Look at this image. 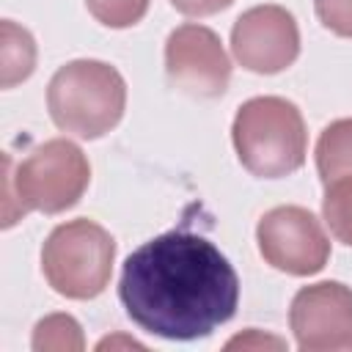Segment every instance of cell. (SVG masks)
Wrapping results in <instances>:
<instances>
[{"mask_svg": "<svg viewBox=\"0 0 352 352\" xmlns=\"http://www.w3.org/2000/svg\"><path fill=\"white\" fill-rule=\"evenodd\" d=\"M3 44H0V63H3V88H14L16 82L28 80L36 66V41L33 36L14 25L11 19H3Z\"/></svg>", "mask_w": 352, "mask_h": 352, "instance_id": "obj_11", "label": "cell"}, {"mask_svg": "<svg viewBox=\"0 0 352 352\" xmlns=\"http://www.w3.org/2000/svg\"><path fill=\"white\" fill-rule=\"evenodd\" d=\"M231 138L239 162L258 179L289 176L305 162V121L300 110L280 96L248 99L234 116Z\"/></svg>", "mask_w": 352, "mask_h": 352, "instance_id": "obj_4", "label": "cell"}, {"mask_svg": "<svg viewBox=\"0 0 352 352\" xmlns=\"http://www.w3.org/2000/svg\"><path fill=\"white\" fill-rule=\"evenodd\" d=\"M234 0H170V6L187 16H212L223 8H228Z\"/></svg>", "mask_w": 352, "mask_h": 352, "instance_id": "obj_16", "label": "cell"}, {"mask_svg": "<svg viewBox=\"0 0 352 352\" xmlns=\"http://www.w3.org/2000/svg\"><path fill=\"white\" fill-rule=\"evenodd\" d=\"M267 349V346H272V349H283L286 344L280 341V338H270V336H261L258 330H248L245 336H236V338H231L228 344H226V349Z\"/></svg>", "mask_w": 352, "mask_h": 352, "instance_id": "obj_17", "label": "cell"}, {"mask_svg": "<svg viewBox=\"0 0 352 352\" xmlns=\"http://www.w3.org/2000/svg\"><path fill=\"white\" fill-rule=\"evenodd\" d=\"M289 324L305 352L352 349V289L338 280L302 286L292 300Z\"/></svg>", "mask_w": 352, "mask_h": 352, "instance_id": "obj_7", "label": "cell"}, {"mask_svg": "<svg viewBox=\"0 0 352 352\" xmlns=\"http://www.w3.org/2000/svg\"><path fill=\"white\" fill-rule=\"evenodd\" d=\"M322 214L330 234L352 248V176H341L324 184Z\"/></svg>", "mask_w": 352, "mask_h": 352, "instance_id": "obj_12", "label": "cell"}, {"mask_svg": "<svg viewBox=\"0 0 352 352\" xmlns=\"http://www.w3.org/2000/svg\"><path fill=\"white\" fill-rule=\"evenodd\" d=\"M116 239L94 220L77 217L52 228L41 248L47 283L69 300H91L104 292L113 275Z\"/></svg>", "mask_w": 352, "mask_h": 352, "instance_id": "obj_5", "label": "cell"}, {"mask_svg": "<svg viewBox=\"0 0 352 352\" xmlns=\"http://www.w3.org/2000/svg\"><path fill=\"white\" fill-rule=\"evenodd\" d=\"M314 8L327 30L352 38V0H314Z\"/></svg>", "mask_w": 352, "mask_h": 352, "instance_id": "obj_15", "label": "cell"}, {"mask_svg": "<svg viewBox=\"0 0 352 352\" xmlns=\"http://www.w3.org/2000/svg\"><path fill=\"white\" fill-rule=\"evenodd\" d=\"M47 107L60 132L96 140L121 121L126 82L118 69L104 60H72L52 74L47 85Z\"/></svg>", "mask_w": 352, "mask_h": 352, "instance_id": "obj_3", "label": "cell"}, {"mask_svg": "<svg viewBox=\"0 0 352 352\" xmlns=\"http://www.w3.org/2000/svg\"><path fill=\"white\" fill-rule=\"evenodd\" d=\"M82 330L69 314H52L41 319L33 330V349H55V352H69V349H82Z\"/></svg>", "mask_w": 352, "mask_h": 352, "instance_id": "obj_13", "label": "cell"}, {"mask_svg": "<svg viewBox=\"0 0 352 352\" xmlns=\"http://www.w3.org/2000/svg\"><path fill=\"white\" fill-rule=\"evenodd\" d=\"M96 22L107 28H129L148 11V0H85Z\"/></svg>", "mask_w": 352, "mask_h": 352, "instance_id": "obj_14", "label": "cell"}, {"mask_svg": "<svg viewBox=\"0 0 352 352\" xmlns=\"http://www.w3.org/2000/svg\"><path fill=\"white\" fill-rule=\"evenodd\" d=\"M91 182V165L80 146L66 138L47 140L36 146L11 173V160L6 157V201L3 226H14L28 212L58 214L72 209Z\"/></svg>", "mask_w": 352, "mask_h": 352, "instance_id": "obj_2", "label": "cell"}, {"mask_svg": "<svg viewBox=\"0 0 352 352\" xmlns=\"http://www.w3.org/2000/svg\"><path fill=\"white\" fill-rule=\"evenodd\" d=\"M231 52L256 74H278L300 55V30L283 6L248 8L231 28Z\"/></svg>", "mask_w": 352, "mask_h": 352, "instance_id": "obj_9", "label": "cell"}, {"mask_svg": "<svg viewBox=\"0 0 352 352\" xmlns=\"http://www.w3.org/2000/svg\"><path fill=\"white\" fill-rule=\"evenodd\" d=\"M110 344H116V341H110V338H104L102 344H99V349H104V346H110ZM121 344H129V346H138V349H143L138 341H121Z\"/></svg>", "mask_w": 352, "mask_h": 352, "instance_id": "obj_18", "label": "cell"}, {"mask_svg": "<svg viewBox=\"0 0 352 352\" xmlns=\"http://www.w3.org/2000/svg\"><path fill=\"white\" fill-rule=\"evenodd\" d=\"M258 253L286 275H314L330 258V239L319 220L302 206H275L256 228Z\"/></svg>", "mask_w": 352, "mask_h": 352, "instance_id": "obj_6", "label": "cell"}, {"mask_svg": "<svg viewBox=\"0 0 352 352\" xmlns=\"http://www.w3.org/2000/svg\"><path fill=\"white\" fill-rule=\"evenodd\" d=\"M165 74L179 91L214 99L228 88L231 60L214 30L187 22L165 41Z\"/></svg>", "mask_w": 352, "mask_h": 352, "instance_id": "obj_8", "label": "cell"}, {"mask_svg": "<svg viewBox=\"0 0 352 352\" xmlns=\"http://www.w3.org/2000/svg\"><path fill=\"white\" fill-rule=\"evenodd\" d=\"M316 170L324 184L352 176V118H338L322 129L316 140Z\"/></svg>", "mask_w": 352, "mask_h": 352, "instance_id": "obj_10", "label": "cell"}, {"mask_svg": "<svg viewBox=\"0 0 352 352\" xmlns=\"http://www.w3.org/2000/svg\"><path fill=\"white\" fill-rule=\"evenodd\" d=\"M118 297L140 330L170 341H192L234 316L239 278L206 236L168 231L129 253Z\"/></svg>", "mask_w": 352, "mask_h": 352, "instance_id": "obj_1", "label": "cell"}]
</instances>
